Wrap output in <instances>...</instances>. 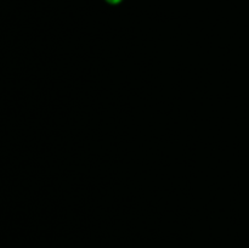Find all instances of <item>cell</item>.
<instances>
[{"instance_id":"6da1fadb","label":"cell","mask_w":249,"mask_h":248,"mask_svg":"<svg viewBox=\"0 0 249 248\" xmlns=\"http://www.w3.org/2000/svg\"><path fill=\"white\" fill-rule=\"evenodd\" d=\"M106 1L111 5H118V4H121L123 0H106Z\"/></svg>"}]
</instances>
